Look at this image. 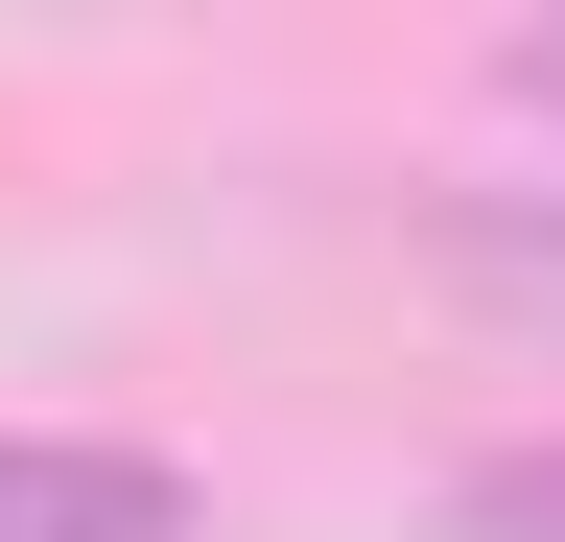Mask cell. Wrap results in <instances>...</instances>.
I'll list each match as a JSON object with an SVG mask.
<instances>
[{
	"mask_svg": "<svg viewBox=\"0 0 565 542\" xmlns=\"http://www.w3.org/2000/svg\"><path fill=\"white\" fill-rule=\"evenodd\" d=\"M0 542H189V471H166V448H71V425H0Z\"/></svg>",
	"mask_w": 565,
	"mask_h": 542,
	"instance_id": "1",
	"label": "cell"
},
{
	"mask_svg": "<svg viewBox=\"0 0 565 542\" xmlns=\"http://www.w3.org/2000/svg\"><path fill=\"white\" fill-rule=\"evenodd\" d=\"M448 542H565V448H471V496H448Z\"/></svg>",
	"mask_w": 565,
	"mask_h": 542,
	"instance_id": "2",
	"label": "cell"
},
{
	"mask_svg": "<svg viewBox=\"0 0 565 542\" xmlns=\"http://www.w3.org/2000/svg\"><path fill=\"white\" fill-rule=\"evenodd\" d=\"M494 95H519V118H565V24H519V47H494Z\"/></svg>",
	"mask_w": 565,
	"mask_h": 542,
	"instance_id": "3",
	"label": "cell"
}]
</instances>
